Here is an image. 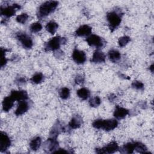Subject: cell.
Segmentation results:
<instances>
[{
    "label": "cell",
    "instance_id": "5b68a950",
    "mask_svg": "<svg viewBox=\"0 0 154 154\" xmlns=\"http://www.w3.org/2000/svg\"><path fill=\"white\" fill-rule=\"evenodd\" d=\"M17 38L21 43L22 46L25 49H31L33 45L31 38L25 32H19L17 34Z\"/></svg>",
    "mask_w": 154,
    "mask_h": 154
},
{
    "label": "cell",
    "instance_id": "d6986e66",
    "mask_svg": "<svg viewBox=\"0 0 154 154\" xmlns=\"http://www.w3.org/2000/svg\"><path fill=\"white\" fill-rule=\"evenodd\" d=\"M108 57L112 62H116L120 60L121 55L118 51L112 49L108 52Z\"/></svg>",
    "mask_w": 154,
    "mask_h": 154
},
{
    "label": "cell",
    "instance_id": "52a82bcc",
    "mask_svg": "<svg viewBox=\"0 0 154 154\" xmlns=\"http://www.w3.org/2000/svg\"><path fill=\"white\" fill-rule=\"evenodd\" d=\"M119 149L118 144L115 141H112L101 149H96V152L98 153H112Z\"/></svg>",
    "mask_w": 154,
    "mask_h": 154
},
{
    "label": "cell",
    "instance_id": "83f0119b",
    "mask_svg": "<svg viewBox=\"0 0 154 154\" xmlns=\"http://www.w3.org/2000/svg\"><path fill=\"white\" fill-rule=\"evenodd\" d=\"M28 15L26 14V13H22L20 15H18L16 18V21L18 22V23H25L26 20H28Z\"/></svg>",
    "mask_w": 154,
    "mask_h": 154
},
{
    "label": "cell",
    "instance_id": "7402d4cb",
    "mask_svg": "<svg viewBox=\"0 0 154 154\" xmlns=\"http://www.w3.org/2000/svg\"><path fill=\"white\" fill-rule=\"evenodd\" d=\"M58 25L55 22L51 21L48 22L46 25V29L51 34H54L57 30Z\"/></svg>",
    "mask_w": 154,
    "mask_h": 154
},
{
    "label": "cell",
    "instance_id": "cb8c5ba5",
    "mask_svg": "<svg viewBox=\"0 0 154 154\" xmlns=\"http://www.w3.org/2000/svg\"><path fill=\"white\" fill-rule=\"evenodd\" d=\"M135 144V150L140 153H146L147 148L144 144L140 142L134 143Z\"/></svg>",
    "mask_w": 154,
    "mask_h": 154
},
{
    "label": "cell",
    "instance_id": "d4e9b609",
    "mask_svg": "<svg viewBox=\"0 0 154 154\" xmlns=\"http://www.w3.org/2000/svg\"><path fill=\"white\" fill-rule=\"evenodd\" d=\"M60 97L63 99H67L70 96V90L67 87L62 88L59 92Z\"/></svg>",
    "mask_w": 154,
    "mask_h": 154
},
{
    "label": "cell",
    "instance_id": "277c9868",
    "mask_svg": "<svg viewBox=\"0 0 154 154\" xmlns=\"http://www.w3.org/2000/svg\"><path fill=\"white\" fill-rule=\"evenodd\" d=\"M66 39L63 37L56 36L52 38L48 43H46L45 49L46 51H56L58 50L61 44H65Z\"/></svg>",
    "mask_w": 154,
    "mask_h": 154
},
{
    "label": "cell",
    "instance_id": "7a4b0ae2",
    "mask_svg": "<svg viewBox=\"0 0 154 154\" xmlns=\"http://www.w3.org/2000/svg\"><path fill=\"white\" fill-rule=\"evenodd\" d=\"M118 125V122L115 119L96 120L93 123V126L96 129H102L106 131H109L115 129Z\"/></svg>",
    "mask_w": 154,
    "mask_h": 154
},
{
    "label": "cell",
    "instance_id": "4fadbf2b",
    "mask_svg": "<svg viewBox=\"0 0 154 154\" xmlns=\"http://www.w3.org/2000/svg\"><path fill=\"white\" fill-rule=\"evenodd\" d=\"M28 108H29L28 103L25 100L19 101L17 107L15 111V114L17 116H21L25 112H26L28 109Z\"/></svg>",
    "mask_w": 154,
    "mask_h": 154
},
{
    "label": "cell",
    "instance_id": "5bb4252c",
    "mask_svg": "<svg viewBox=\"0 0 154 154\" xmlns=\"http://www.w3.org/2000/svg\"><path fill=\"white\" fill-rule=\"evenodd\" d=\"M129 114V111L124 108L117 106L114 112V116L117 119H122Z\"/></svg>",
    "mask_w": 154,
    "mask_h": 154
},
{
    "label": "cell",
    "instance_id": "1f68e13d",
    "mask_svg": "<svg viewBox=\"0 0 154 154\" xmlns=\"http://www.w3.org/2000/svg\"><path fill=\"white\" fill-rule=\"evenodd\" d=\"M84 81V78L81 75H77L75 78V82L76 84L82 83Z\"/></svg>",
    "mask_w": 154,
    "mask_h": 154
},
{
    "label": "cell",
    "instance_id": "ba28073f",
    "mask_svg": "<svg viewBox=\"0 0 154 154\" xmlns=\"http://www.w3.org/2000/svg\"><path fill=\"white\" fill-rule=\"evenodd\" d=\"M20 8V6L18 4H13L12 5L7 6L6 7L1 8V14L6 17H10L12 16H13L16 10Z\"/></svg>",
    "mask_w": 154,
    "mask_h": 154
},
{
    "label": "cell",
    "instance_id": "4dcf8cb0",
    "mask_svg": "<svg viewBox=\"0 0 154 154\" xmlns=\"http://www.w3.org/2000/svg\"><path fill=\"white\" fill-rule=\"evenodd\" d=\"M6 51H7V50L5 49H3V48L1 49V54H2L1 59V67H3L4 66H5L7 61V60L6 59V58L5 57V54Z\"/></svg>",
    "mask_w": 154,
    "mask_h": 154
},
{
    "label": "cell",
    "instance_id": "f546056e",
    "mask_svg": "<svg viewBox=\"0 0 154 154\" xmlns=\"http://www.w3.org/2000/svg\"><path fill=\"white\" fill-rule=\"evenodd\" d=\"M132 87L137 90H143L144 88V84L138 81H135L132 83Z\"/></svg>",
    "mask_w": 154,
    "mask_h": 154
},
{
    "label": "cell",
    "instance_id": "3957f363",
    "mask_svg": "<svg viewBox=\"0 0 154 154\" xmlns=\"http://www.w3.org/2000/svg\"><path fill=\"white\" fill-rule=\"evenodd\" d=\"M106 19L111 31L116 29L122 21V17L120 13L115 11L108 13L106 15Z\"/></svg>",
    "mask_w": 154,
    "mask_h": 154
},
{
    "label": "cell",
    "instance_id": "836d02e7",
    "mask_svg": "<svg viewBox=\"0 0 154 154\" xmlns=\"http://www.w3.org/2000/svg\"><path fill=\"white\" fill-rule=\"evenodd\" d=\"M149 69H150V70L152 72H153V64H152L150 66Z\"/></svg>",
    "mask_w": 154,
    "mask_h": 154
},
{
    "label": "cell",
    "instance_id": "9c48e42d",
    "mask_svg": "<svg viewBox=\"0 0 154 154\" xmlns=\"http://www.w3.org/2000/svg\"><path fill=\"white\" fill-rule=\"evenodd\" d=\"M72 58L78 64H83L86 60V55L84 51L75 49L72 53Z\"/></svg>",
    "mask_w": 154,
    "mask_h": 154
},
{
    "label": "cell",
    "instance_id": "ffe728a7",
    "mask_svg": "<svg viewBox=\"0 0 154 154\" xmlns=\"http://www.w3.org/2000/svg\"><path fill=\"white\" fill-rule=\"evenodd\" d=\"M41 142H42V140H41L40 137H35L30 141L29 147L32 150H37V149H39V147L41 145Z\"/></svg>",
    "mask_w": 154,
    "mask_h": 154
},
{
    "label": "cell",
    "instance_id": "8fae6325",
    "mask_svg": "<svg viewBox=\"0 0 154 154\" xmlns=\"http://www.w3.org/2000/svg\"><path fill=\"white\" fill-rule=\"evenodd\" d=\"M92 28L87 25H83L79 26L76 31L75 34L79 37L89 35L91 32Z\"/></svg>",
    "mask_w": 154,
    "mask_h": 154
},
{
    "label": "cell",
    "instance_id": "44dd1931",
    "mask_svg": "<svg viewBox=\"0 0 154 154\" xmlns=\"http://www.w3.org/2000/svg\"><path fill=\"white\" fill-rule=\"evenodd\" d=\"M76 93L78 97L82 99V100H86L87 99H88V97L90 96V91L85 88H81L79 89L77 91Z\"/></svg>",
    "mask_w": 154,
    "mask_h": 154
},
{
    "label": "cell",
    "instance_id": "f1b7e54d",
    "mask_svg": "<svg viewBox=\"0 0 154 154\" xmlns=\"http://www.w3.org/2000/svg\"><path fill=\"white\" fill-rule=\"evenodd\" d=\"M130 41V38L128 36H123L119 38L118 43L120 47H123L128 44V43Z\"/></svg>",
    "mask_w": 154,
    "mask_h": 154
},
{
    "label": "cell",
    "instance_id": "9a60e30c",
    "mask_svg": "<svg viewBox=\"0 0 154 154\" xmlns=\"http://www.w3.org/2000/svg\"><path fill=\"white\" fill-rule=\"evenodd\" d=\"M105 61V55L102 52L97 50L96 51L91 59V61L95 63H103Z\"/></svg>",
    "mask_w": 154,
    "mask_h": 154
},
{
    "label": "cell",
    "instance_id": "6da1fadb",
    "mask_svg": "<svg viewBox=\"0 0 154 154\" xmlns=\"http://www.w3.org/2000/svg\"><path fill=\"white\" fill-rule=\"evenodd\" d=\"M58 2L54 1H49L42 4L38 8L37 16L38 18H42L47 16L53 12L57 7Z\"/></svg>",
    "mask_w": 154,
    "mask_h": 154
},
{
    "label": "cell",
    "instance_id": "4316f807",
    "mask_svg": "<svg viewBox=\"0 0 154 154\" xmlns=\"http://www.w3.org/2000/svg\"><path fill=\"white\" fill-rule=\"evenodd\" d=\"M30 31L32 32H37L42 29V25L38 22H35L31 24L30 26Z\"/></svg>",
    "mask_w": 154,
    "mask_h": 154
},
{
    "label": "cell",
    "instance_id": "603a6c76",
    "mask_svg": "<svg viewBox=\"0 0 154 154\" xmlns=\"http://www.w3.org/2000/svg\"><path fill=\"white\" fill-rule=\"evenodd\" d=\"M43 75L41 73H37L34 74L31 78V81L34 84H39L43 80Z\"/></svg>",
    "mask_w": 154,
    "mask_h": 154
},
{
    "label": "cell",
    "instance_id": "d6a6232c",
    "mask_svg": "<svg viewBox=\"0 0 154 154\" xmlns=\"http://www.w3.org/2000/svg\"><path fill=\"white\" fill-rule=\"evenodd\" d=\"M16 82H18L19 84H23L24 82H25V80L24 78H19V79H17V81Z\"/></svg>",
    "mask_w": 154,
    "mask_h": 154
},
{
    "label": "cell",
    "instance_id": "484cf974",
    "mask_svg": "<svg viewBox=\"0 0 154 154\" xmlns=\"http://www.w3.org/2000/svg\"><path fill=\"white\" fill-rule=\"evenodd\" d=\"M101 102L100 99L98 96L94 97L90 99L89 100V104L92 107H97L98 106Z\"/></svg>",
    "mask_w": 154,
    "mask_h": 154
},
{
    "label": "cell",
    "instance_id": "7c38bea8",
    "mask_svg": "<svg viewBox=\"0 0 154 154\" xmlns=\"http://www.w3.org/2000/svg\"><path fill=\"white\" fill-rule=\"evenodd\" d=\"M10 96L13 97V99L14 100H23L28 99V94L25 91L23 90H20V91H16V90H13L11 92Z\"/></svg>",
    "mask_w": 154,
    "mask_h": 154
},
{
    "label": "cell",
    "instance_id": "ac0fdd59",
    "mask_svg": "<svg viewBox=\"0 0 154 154\" xmlns=\"http://www.w3.org/2000/svg\"><path fill=\"white\" fill-rule=\"evenodd\" d=\"M134 150H135L134 143H129L125 144L123 146H122V148L120 149V151L122 153H132L134 152Z\"/></svg>",
    "mask_w": 154,
    "mask_h": 154
},
{
    "label": "cell",
    "instance_id": "30bf717a",
    "mask_svg": "<svg viewBox=\"0 0 154 154\" xmlns=\"http://www.w3.org/2000/svg\"><path fill=\"white\" fill-rule=\"evenodd\" d=\"M11 141L9 137L4 132H1L0 135V150L4 152L10 146Z\"/></svg>",
    "mask_w": 154,
    "mask_h": 154
},
{
    "label": "cell",
    "instance_id": "8992f818",
    "mask_svg": "<svg viewBox=\"0 0 154 154\" xmlns=\"http://www.w3.org/2000/svg\"><path fill=\"white\" fill-rule=\"evenodd\" d=\"M86 42L90 46H94L97 48L103 47L105 44L103 40L100 37L95 34H92L87 37Z\"/></svg>",
    "mask_w": 154,
    "mask_h": 154
},
{
    "label": "cell",
    "instance_id": "2e32d148",
    "mask_svg": "<svg viewBox=\"0 0 154 154\" xmlns=\"http://www.w3.org/2000/svg\"><path fill=\"white\" fill-rule=\"evenodd\" d=\"M14 100L10 95L5 97L2 102V109L5 112H8L13 106Z\"/></svg>",
    "mask_w": 154,
    "mask_h": 154
},
{
    "label": "cell",
    "instance_id": "e0dca14e",
    "mask_svg": "<svg viewBox=\"0 0 154 154\" xmlns=\"http://www.w3.org/2000/svg\"><path fill=\"white\" fill-rule=\"evenodd\" d=\"M82 125V119L78 115L73 117L69 123V126L72 129L79 128Z\"/></svg>",
    "mask_w": 154,
    "mask_h": 154
}]
</instances>
